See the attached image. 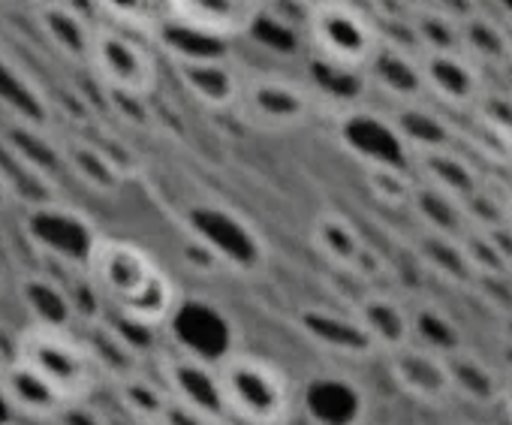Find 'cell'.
I'll use <instances>...</instances> for the list:
<instances>
[{"label":"cell","instance_id":"6da1fadb","mask_svg":"<svg viewBox=\"0 0 512 425\" xmlns=\"http://www.w3.org/2000/svg\"><path fill=\"white\" fill-rule=\"evenodd\" d=\"M214 380L223 416L241 425H290L296 413L293 380L260 353L229 350L217 356Z\"/></svg>","mask_w":512,"mask_h":425},{"label":"cell","instance_id":"7a4b0ae2","mask_svg":"<svg viewBox=\"0 0 512 425\" xmlns=\"http://www.w3.org/2000/svg\"><path fill=\"white\" fill-rule=\"evenodd\" d=\"M13 353L22 356L31 368H37L70 404L85 401L97 380L100 362L94 359L85 338L73 335L67 326L55 323H31L13 341Z\"/></svg>","mask_w":512,"mask_h":425},{"label":"cell","instance_id":"3957f363","mask_svg":"<svg viewBox=\"0 0 512 425\" xmlns=\"http://www.w3.org/2000/svg\"><path fill=\"white\" fill-rule=\"evenodd\" d=\"M308 40L314 55L350 70H365L383 34L377 19L353 0H317L308 10Z\"/></svg>","mask_w":512,"mask_h":425},{"label":"cell","instance_id":"277c9868","mask_svg":"<svg viewBox=\"0 0 512 425\" xmlns=\"http://www.w3.org/2000/svg\"><path fill=\"white\" fill-rule=\"evenodd\" d=\"M235 109L244 124L256 130L287 133L308 127L323 112V103L305 79H290L278 73H247Z\"/></svg>","mask_w":512,"mask_h":425},{"label":"cell","instance_id":"5b68a950","mask_svg":"<svg viewBox=\"0 0 512 425\" xmlns=\"http://www.w3.org/2000/svg\"><path fill=\"white\" fill-rule=\"evenodd\" d=\"M106 91L151 97L157 88V55L151 43L115 25H100L94 31L91 67Z\"/></svg>","mask_w":512,"mask_h":425},{"label":"cell","instance_id":"8992f818","mask_svg":"<svg viewBox=\"0 0 512 425\" xmlns=\"http://www.w3.org/2000/svg\"><path fill=\"white\" fill-rule=\"evenodd\" d=\"M157 269L160 266L145 248L115 236H97L85 257V275L112 308L142 293Z\"/></svg>","mask_w":512,"mask_h":425},{"label":"cell","instance_id":"52a82bcc","mask_svg":"<svg viewBox=\"0 0 512 425\" xmlns=\"http://www.w3.org/2000/svg\"><path fill=\"white\" fill-rule=\"evenodd\" d=\"M335 133L338 142L362 163V166H410V151L389 115L380 109H371L365 103L350 106L335 115Z\"/></svg>","mask_w":512,"mask_h":425},{"label":"cell","instance_id":"ba28073f","mask_svg":"<svg viewBox=\"0 0 512 425\" xmlns=\"http://www.w3.org/2000/svg\"><path fill=\"white\" fill-rule=\"evenodd\" d=\"M422 76L428 100L449 112H470L488 88L485 67H479L467 52H422Z\"/></svg>","mask_w":512,"mask_h":425},{"label":"cell","instance_id":"9c48e42d","mask_svg":"<svg viewBox=\"0 0 512 425\" xmlns=\"http://www.w3.org/2000/svg\"><path fill=\"white\" fill-rule=\"evenodd\" d=\"M0 401L28 419H58L70 407V401L16 353L0 362Z\"/></svg>","mask_w":512,"mask_h":425},{"label":"cell","instance_id":"30bf717a","mask_svg":"<svg viewBox=\"0 0 512 425\" xmlns=\"http://www.w3.org/2000/svg\"><path fill=\"white\" fill-rule=\"evenodd\" d=\"M368 88L389 100V106L425 100V76H422V52L413 46L383 40L374 58L365 67Z\"/></svg>","mask_w":512,"mask_h":425},{"label":"cell","instance_id":"8fae6325","mask_svg":"<svg viewBox=\"0 0 512 425\" xmlns=\"http://www.w3.org/2000/svg\"><path fill=\"white\" fill-rule=\"evenodd\" d=\"M166 13L220 40H244L269 0H163Z\"/></svg>","mask_w":512,"mask_h":425},{"label":"cell","instance_id":"7c38bea8","mask_svg":"<svg viewBox=\"0 0 512 425\" xmlns=\"http://www.w3.org/2000/svg\"><path fill=\"white\" fill-rule=\"evenodd\" d=\"M389 371L395 383L422 404H446L455 395L446 356L422 344H407L389 353Z\"/></svg>","mask_w":512,"mask_h":425},{"label":"cell","instance_id":"4fadbf2b","mask_svg":"<svg viewBox=\"0 0 512 425\" xmlns=\"http://www.w3.org/2000/svg\"><path fill=\"white\" fill-rule=\"evenodd\" d=\"M187 97L211 112L235 109L244 91L247 73L232 58H205L172 67Z\"/></svg>","mask_w":512,"mask_h":425},{"label":"cell","instance_id":"5bb4252c","mask_svg":"<svg viewBox=\"0 0 512 425\" xmlns=\"http://www.w3.org/2000/svg\"><path fill=\"white\" fill-rule=\"evenodd\" d=\"M296 329L308 341H314L323 350L338 353V356H368V353H377V347L368 338L365 326L359 323L356 311H335V308L311 305V308H302L296 314Z\"/></svg>","mask_w":512,"mask_h":425},{"label":"cell","instance_id":"9a60e30c","mask_svg":"<svg viewBox=\"0 0 512 425\" xmlns=\"http://www.w3.org/2000/svg\"><path fill=\"white\" fill-rule=\"evenodd\" d=\"M389 115L407 145L410 154L428 151V148H446V145H461V121L449 115L434 100H413L401 106H389Z\"/></svg>","mask_w":512,"mask_h":425},{"label":"cell","instance_id":"2e32d148","mask_svg":"<svg viewBox=\"0 0 512 425\" xmlns=\"http://www.w3.org/2000/svg\"><path fill=\"white\" fill-rule=\"evenodd\" d=\"M353 311L380 353L389 356L413 344V308H407L389 290H380V287L365 290Z\"/></svg>","mask_w":512,"mask_h":425},{"label":"cell","instance_id":"e0dca14e","mask_svg":"<svg viewBox=\"0 0 512 425\" xmlns=\"http://www.w3.org/2000/svg\"><path fill=\"white\" fill-rule=\"evenodd\" d=\"M244 43L256 46L275 61L284 64H305L311 55V40H308V16H293L287 10H278L272 0L260 13L244 34Z\"/></svg>","mask_w":512,"mask_h":425},{"label":"cell","instance_id":"ac0fdd59","mask_svg":"<svg viewBox=\"0 0 512 425\" xmlns=\"http://www.w3.org/2000/svg\"><path fill=\"white\" fill-rule=\"evenodd\" d=\"M410 169L419 181H425L461 202H467L485 178L461 145L416 151V154H410Z\"/></svg>","mask_w":512,"mask_h":425},{"label":"cell","instance_id":"d6986e66","mask_svg":"<svg viewBox=\"0 0 512 425\" xmlns=\"http://www.w3.org/2000/svg\"><path fill=\"white\" fill-rule=\"evenodd\" d=\"M151 43L154 52H160L163 58H169L172 67L178 64H190V61H205V58H232L229 43L232 40H220L214 34H205L193 25H184L181 19L163 13L154 28L145 37Z\"/></svg>","mask_w":512,"mask_h":425},{"label":"cell","instance_id":"ffe728a7","mask_svg":"<svg viewBox=\"0 0 512 425\" xmlns=\"http://www.w3.org/2000/svg\"><path fill=\"white\" fill-rule=\"evenodd\" d=\"M0 115L13 124L31 127H46L52 118L46 91L7 55H0Z\"/></svg>","mask_w":512,"mask_h":425},{"label":"cell","instance_id":"44dd1931","mask_svg":"<svg viewBox=\"0 0 512 425\" xmlns=\"http://www.w3.org/2000/svg\"><path fill=\"white\" fill-rule=\"evenodd\" d=\"M305 82L314 88V94L320 97L323 109H332L335 115L365 103V94H371L368 88V76L365 70H350L341 64H332L320 55H308L305 61Z\"/></svg>","mask_w":512,"mask_h":425},{"label":"cell","instance_id":"7402d4cb","mask_svg":"<svg viewBox=\"0 0 512 425\" xmlns=\"http://www.w3.org/2000/svg\"><path fill=\"white\" fill-rule=\"evenodd\" d=\"M461 52H467L479 67L500 73V67L512 58V28L482 7L461 19Z\"/></svg>","mask_w":512,"mask_h":425},{"label":"cell","instance_id":"603a6c76","mask_svg":"<svg viewBox=\"0 0 512 425\" xmlns=\"http://www.w3.org/2000/svg\"><path fill=\"white\" fill-rule=\"evenodd\" d=\"M37 22L40 31L46 37V43L70 64L76 67H91V49H94V31L100 25H91L79 16H73L70 10L49 4L37 10Z\"/></svg>","mask_w":512,"mask_h":425},{"label":"cell","instance_id":"cb8c5ba5","mask_svg":"<svg viewBox=\"0 0 512 425\" xmlns=\"http://www.w3.org/2000/svg\"><path fill=\"white\" fill-rule=\"evenodd\" d=\"M365 239L356 230V224L344 215V211L326 208L317 211L311 221V248L335 269L350 272V266L356 263L359 251H362Z\"/></svg>","mask_w":512,"mask_h":425},{"label":"cell","instance_id":"d4e9b609","mask_svg":"<svg viewBox=\"0 0 512 425\" xmlns=\"http://www.w3.org/2000/svg\"><path fill=\"white\" fill-rule=\"evenodd\" d=\"M178 308H181V290L169 278V272L160 266L157 275L148 281V287L142 293H136L133 299L121 302L115 308V314H121L136 329H157V326L169 323L178 314Z\"/></svg>","mask_w":512,"mask_h":425},{"label":"cell","instance_id":"484cf974","mask_svg":"<svg viewBox=\"0 0 512 425\" xmlns=\"http://www.w3.org/2000/svg\"><path fill=\"white\" fill-rule=\"evenodd\" d=\"M175 398L202 404L208 410H220L217 401V380H214V362H205L190 353H175L163 359V377H160Z\"/></svg>","mask_w":512,"mask_h":425},{"label":"cell","instance_id":"4316f807","mask_svg":"<svg viewBox=\"0 0 512 425\" xmlns=\"http://www.w3.org/2000/svg\"><path fill=\"white\" fill-rule=\"evenodd\" d=\"M446 362H449V377H452L455 395H461L473 404H497L500 407L503 377L479 353L464 347V350L446 356Z\"/></svg>","mask_w":512,"mask_h":425},{"label":"cell","instance_id":"83f0119b","mask_svg":"<svg viewBox=\"0 0 512 425\" xmlns=\"http://www.w3.org/2000/svg\"><path fill=\"white\" fill-rule=\"evenodd\" d=\"M410 211L422 221V230L428 233H443V236H461L470 221H467V208L461 199L425 184L416 178V190L410 199Z\"/></svg>","mask_w":512,"mask_h":425},{"label":"cell","instance_id":"f1b7e54d","mask_svg":"<svg viewBox=\"0 0 512 425\" xmlns=\"http://www.w3.org/2000/svg\"><path fill=\"white\" fill-rule=\"evenodd\" d=\"M419 263L446 284H458V287L476 284V272L464 254L461 236H443L425 230L419 239Z\"/></svg>","mask_w":512,"mask_h":425},{"label":"cell","instance_id":"f546056e","mask_svg":"<svg viewBox=\"0 0 512 425\" xmlns=\"http://www.w3.org/2000/svg\"><path fill=\"white\" fill-rule=\"evenodd\" d=\"M115 395H118V404L127 410V416H133L136 425L142 422H160L169 401H172V392L163 380H154L142 371H133V374H124L115 380Z\"/></svg>","mask_w":512,"mask_h":425},{"label":"cell","instance_id":"4dcf8cb0","mask_svg":"<svg viewBox=\"0 0 512 425\" xmlns=\"http://www.w3.org/2000/svg\"><path fill=\"white\" fill-rule=\"evenodd\" d=\"M61 160L70 166V172L85 181L97 193H115L121 187V169L118 163L94 142H64Z\"/></svg>","mask_w":512,"mask_h":425},{"label":"cell","instance_id":"1f68e13d","mask_svg":"<svg viewBox=\"0 0 512 425\" xmlns=\"http://www.w3.org/2000/svg\"><path fill=\"white\" fill-rule=\"evenodd\" d=\"M413 344H422L440 356H452V353L467 347L464 329L458 326V320L431 302L413 308Z\"/></svg>","mask_w":512,"mask_h":425},{"label":"cell","instance_id":"d6a6232c","mask_svg":"<svg viewBox=\"0 0 512 425\" xmlns=\"http://www.w3.org/2000/svg\"><path fill=\"white\" fill-rule=\"evenodd\" d=\"M410 28L419 52H452L461 49V19L452 13L425 4L419 10H410Z\"/></svg>","mask_w":512,"mask_h":425},{"label":"cell","instance_id":"836d02e7","mask_svg":"<svg viewBox=\"0 0 512 425\" xmlns=\"http://www.w3.org/2000/svg\"><path fill=\"white\" fill-rule=\"evenodd\" d=\"M362 181L371 190V196L389 208H410L413 190H416V175L410 166H362Z\"/></svg>","mask_w":512,"mask_h":425},{"label":"cell","instance_id":"e575fe53","mask_svg":"<svg viewBox=\"0 0 512 425\" xmlns=\"http://www.w3.org/2000/svg\"><path fill=\"white\" fill-rule=\"evenodd\" d=\"M106 25L124 28L130 34L148 37L154 22L166 13L163 0H100Z\"/></svg>","mask_w":512,"mask_h":425},{"label":"cell","instance_id":"d590c367","mask_svg":"<svg viewBox=\"0 0 512 425\" xmlns=\"http://www.w3.org/2000/svg\"><path fill=\"white\" fill-rule=\"evenodd\" d=\"M467 115L512 142V94L503 85L500 88H491L488 85L485 94L479 97V103Z\"/></svg>","mask_w":512,"mask_h":425},{"label":"cell","instance_id":"8d00e7d4","mask_svg":"<svg viewBox=\"0 0 512 425\" xmlns=\"http://www.w3.org/2000/svg\"><path fill=\"white\" fill-rule=\"evenodd\" d=\"M350 272L362 281V284H368V290L371 287H377L380 281H386L389 275H392V266H389V260L374 248V245H362V251H359V257H356V263L350 266Z\"/></svg>","mask_w":512,"mask_h":425},{"label":"cell","instance_id":"74e56055","mask_svg":"<svg viewBox=\"0 0 512 425\" xmlns=\"http://www.w3.org/2000/svg\"><path fill=\"white\" fill-rule=\"evenodd\" d=\"M58 7L70 10L73 16L91 22V25H106V16H103V4L100 0H55Z\"/></svg>","mask_w":512,"mask_h":425},{"label":"cell","instance_id":"f35d334b","mask_svg":"<svg viewBox=\"0 0 512 425\" xmlns=\"http://www.w3.org/2000/svg\"><path fill=\"white\" fill-rule=\"evenodd\" d=\"M431 4L440 7V10H446V13H452L455 19H464V16H470V13L482 10V7H485V0H431Z\"/></svg>","mask_w":512,"mask_h":425},{"label":"cell","instance_id":"ab89813d","mask_svg":"<svg viewBox=\"0 0 512 425\" xmlns=\"http://www.w3.org/2000/svg\"><path fill=\"white\" fill-rule=\"evenodd\" d=\"M485 7L512 28V0H485Z\"/></svg>","mask_w":512,"mask_h":425},{"label":"cell","instance_id":"60d3db41","mask_svg":"<svg viewBox=\"0 0 512 425\" xmlns=\"http://www.w3.org/2000/svg\"><path fill=\"white\" fill-rule=\"evenodd\" d=\"M500 407H503V413L512 419V374H506V377H503V389H500Z\"/></svg>","mask_w":512,"mask_h":425},{"label":"cell","instance_id":"b9f144b4","mask_svg":"<svg viewBox=\"0 0 512 425\" xmlns=\"http://www.w3.org/2000/svg\"><path fill=\"white\" fill-rule=\"evenodd\" d=\"M425 4H431V0H392V7H395V10H404V13L419 10V7H425Z\"/></svg>","mask_w":512,"mask_h":425},{"label":"cell","instance_id":"7bdbcfd3","mask_svg":"<svg viewBox=\"0 0 512 425\" xmlns=\"http://www.w3.org/2000/svg\"><path fill=\"white\" fill-rule=\"evenodd\" d=\"M497 76H500L503 88H506V91L512 94V58H509V61H506V64L500 67V73H497Z\"/></svg>","mask_w":512,"mask_h":425},{"label":"cell","instance_id":"ee69618b","mask_svg":"<svg viewBox=\"0 0 512 425\" xmlns=\"http://www.w3.org/2000/svg\"><path fill=\"white\" fill-rule=\"evenodd\" d=\"M28 4H31L34 10H40V7H49V4H55V0H28Z\"/></svg>","mask_w":512,"mask_h":425},{"label":"cell","instance_id":"f6af8a7d","mask_svg":"<svg viewBox=\"0 0 512 425\" xmlns=\"http://www.w3.org/2000/svg\"><path fill=\"white\" fill-rule=\"evenodd\" d=\"M214 425H241V422H235V419H229V416H220Z\"/></svg>","mask_w":512,"mask_h":425},{"label":"cell","instance_id":"bcb514c9","mask_svg":"<svg viewBox=\"0 0 512 425\" xmlns=\"http://www.w3.org/2000/svg\"><path fill=\"white\" fill-rule=\"evenodd\" d=\"M293 4H299V7H305V10H311L317 0H293Z\"/></svg>","mask_w":512,"mask_h":425},{"label":"cell","instance_id":"7dc6e473","mask_svg":"<svg viewBox=\"0 0 512 425\" xmlns=\"http://www.w3.org/2000/svg\"><path fill=\"white\" fill-rule=\"evenodd\" d=\"M0 425H19V422H13V419H0Z\"/></svg>","mask_w":512,"mask_h":425},{"label":"cell","instance_id":"c3c4849f","mask_svg":"<svg viewBox=\"0 0 512 425\" xmlns=\"http://www.w3.org/2000/svg\"><path fill=\"white\" fill-rule=\"evenodd\" d=\"M142 425H166V422L160 419V422H142Z\"/></svg>","mask_w":512,"mask_h":425},{"label":"cell","instance_id":"681fc988","mask_svg":"<svg viewBox=\"0 0 512 425\" xmlns=\"http://www.w3.org/2000/svg\"><path fill=\"white\" fill-rule=\"evenodd\" d=\"M0 193H4V181H0Z\"/></svg>","mask_w":512,"mask_h":425},{"label":"cell","instance_id":"f907efd6","mask_svg":"<svg viewBox=\"0 0 512 425\" xmlns=\"http://www.w3.org/2000/svg\"><path fill=\"white\" fill-rule=\"evenodd\" d=\"M0 362H4V359H0Z\"/></svg>","mask_w":512,"mask_h":425}]
</instances>
